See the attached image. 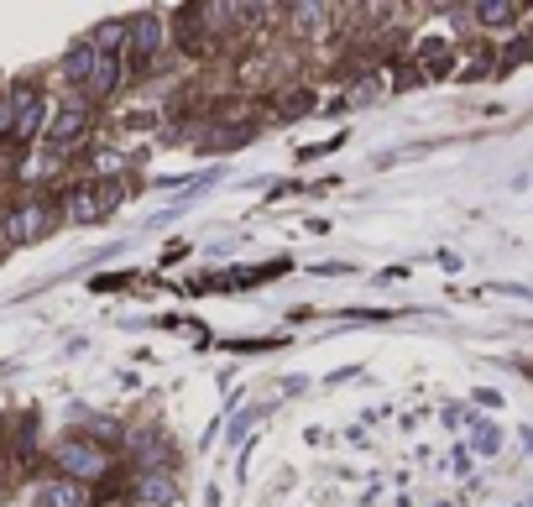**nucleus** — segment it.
Returning <instances> with one entry per match:
<instances>
[{
	"label": "nucleus",
	"mask_w": 533,
	"mask_h": 507,
	"mask_svg": "<svg viewBox=\"0 0 533 507\" xmlns=\"http://www.w3.org/2000/svg\"><path fill=\"white\" fill-rule=\"evenodd\" d=\"M6 100H11V131H16V136H37L42 115H48V100H42V89H37L32 79H21Z\"/></svg>",
	"instance_id": "f257e3e1"
},
{
	"label": "nucleus",
	"mask_w": 533,
	"mask_h": 507,
	"mask_svg": "<svg viewBox=\"0 0 533 507\" xmlns=\"http://www.w3.org/2000/svg\"><path fill=\"white\" fill-rule=\"evenodd\" d=\"M48 210L42 204H21V210H11L6 220H0V230H6L11 241H42V230H48Z\"/></svg>",
	"instance_id": "f03ea898"
},
{
	"label": "nucleus",
	"mask_w": 533,
	"mask_h": 507,
	"mask_svg": "<svg viewBox=\"0 0 533 507\" xmlns=\"http://www.w3.org/2000/svg\"><path fill=\"white\" fill-rule=\"evenodd\" d=\"M115 199H121L115 183H105V189H79L74 199H68V215L74 220H100L105 210H115Z\"/></svg>",
	"instance_id": "7ed1b4c3"
},
{
	"label": "nucleus",
	"mask_w": 533,
	"mask_h": 507,
	"mask_svg": "<svg viewBox=\"0 0 533 507\" xmlns=\"http://www.w3.org/2000/svg\"><path fill=\"white\" fill-rule=\"evenodd\" d=\"M58 460H63L68 471H74V481H79V476H100V471H105V455H100L95 445H89V440H84V445H79V440L58 445Z\"/></svg>",
	"instance_id": "20e7f679"
},
{
	"label": "nucleus",
	"mask_w": 533,
	"mask_h": 507,
	"mask_svg": "<svg viewBox=\"0 0 533 507\" xmlns=\"http://www.w3.org/2000/svg\"><path fill=\"white\" fill-rule=\"evenodd\" d=\"M89 492H84V481L74 476H58V481H42V492H37V507H84Z\"/></svg>",
	"instance_id": "39448f33"
},
{
	"label": "nucleus",
	"mask_w": 533,
	"mask_h": 507,
	"mask_svg": "<svg viewBox=\"0 0 533 507\" xmlns=\"http://www.w3.org/2000/svg\"><path fill=\"white\" fill-rule=\"evenodd\" d=\"M95 68H100L95 42H79V48L63 58V79H68V84H84V89H89V79H95Z\"/></svg>",
	"instance_id": "423d86ee"
},
{
	"label": "nucleus",
	"mask_w": 533,
	"mask_h": 507,
	"mask_svg": "<svg viewBox=\"0 0 533 507\" xmlns=\"http://www.w3.org/2000/svg\"><path fill=\"white\" fill-rule=\"evenodd\" d=\"M131 48H136V58H152L162 48V21L157 16H136L131 21Z\"/></svg>",
	"instance_id": "0eeeda50"
},
{
	"label": "nucleus",
	"mask_w": 533,
	"mask_h": 507,
	"mask_svg": "<svg viewBox=\"0 0 533 507\" xmlns=\"http://www.w3.org/2000/svg\"><path fill=\"white\" fill-rule=\"evenodd\" d=\"M115 84H121V58H115V53L105 58V53H100V68H95V79H89L84 95H89V100H100V95H110Z\"/></svg>",
	"instance_id": "6e6552de"
},
{
	"label": "nucleus",
	"mask_w": 533,
	"mask_h": 507,
	"mask_svg": "<svg viewBox=\"0 0 533 507\" xmlns=\"http://www.w3.org/2000/svg\"><path fill=\"white\" fill-rule=\"evenodd\" d=\"M84 126H89V110H84V105H63V115L53 121V131H48V136H53V142H74V136H79Z\"/></svg>",
	"instance_id": "1a4fd4ad"
},
{
	"label": "nucleus",
	"mask_w": 533,
	"mask_h": 507,
	"mask_svg": "<svg viewBox=\"0 0 533 507\" xmlns=\"http://www.w3.org/2000/svg\"><path fill=\"white\" fill-rule=\"evenodd\" d=\"M178 492H173V476H142V507H162V502H173Z\"/></svg>",
	"instance_id": "9d476101"
},
{
	"label": "nucleus",
	"mask_w": 533,
	"mask_h": 507,
	"mask_svg": "<svg viewBox=\"0 0 533 507\" xmlns=\"http://www.w3.org/2000/svg\"><path fill=\"white\" fill-rule=\"evenodd\" d=\"M126 37V21H100V32H95V53H105L110 58V48Z\"/></svg>",
	"instance_id": "9b49d317"
},
{
	"label": "nucleus",
	"mask_w": 533,
	"mask_h": 507,
	"mask_svg": "<svg viewBox=\"0 0 533 507\" xmlns=\"http://www.w3.org/2000/svg\"><path fill=\"white\" fill-rule=\"evenodd\" d=\"M476 16L486 21V27H507V21H513V16H518V6H507V0H502V6H497V0H492V6H476Z\"/></svg>",
	"instance_id": "f8f14e48"
},
{
	"label": "nucleus",
	"mask_w": 533,
	"mask_h": 507,
	"mask_svg": "<svg viewBox=\"0 0 533 507\" xmlns=\"http://www.w3.org/2000/svg\"><path fill=\"white\" fill-rule=\"evenodd\" d=\"M0 131H11V100H0Z\"/></svg>",
	"instance_id": "ddd939ff"
},
{
	"label": "nucleus",
	"mask_w": 533,
	"mask_h": 507,
	"mask_svg": "<svg viewBox=\"0 0 533 507\" xmlns=\"http://www.w3.org/2000/svg\"><path fill=\"white\" fill-rule=\"evenodd\" d=\"M136 507H142V502H136Z\"/></svg>",
	"instance_id": "4468645a"
}]
</instances>
